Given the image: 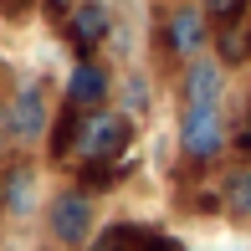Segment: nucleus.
I'll return each instance as SVG.
<instances>
[{
    "label": "nucleus",
    "instance_id": "1",
    "mask_svg": "<svg viewBox=\"0 0 251 251\" xmlns=\"http://www.w3.org/2000/svg\"><path fill=\"white\" fill-rule=\"evenodd\" d=\"M128 149H133V118L123 108L82 113V128H77V164H87V159L113 164V159H123Z\"/></svg>",
    "mask_w": 251,
    "mask_h": 251
},
{
    "label": "nucleus",
    "instance_id": "2",
    "mask_svg": "<svg viewBox=\"0 0 251 251\" xmlns=\"http://www.w3.org/2000/svg\"><path fill=\"white\" fill-rule=\"evenodd\" d=\"M47 231H51V241L67 246V251L87 246V241H93V231H98V205H93V195L77 190V185L56 190L51 205H47Z\"/></svg>",
    "mask_w": 251,
    "mask_h": 251
},
{
    "label": "nucleus",
    "instance_id": "3",
    "mask_svg": "<svg viewBox=\"0 0 251 251\" xmlns=\"http://www.w3.org/2000/svg\"><path fill=\"white\" fill-rule=\"evenodd\" d=\"M159 36H164V51L175 56V62H195V56L210 51L215 26H210V16L200 10V0H179V5L164 10V26H159Z\"/></svg>",
    "mask_w": 251,
    "mask_h": 251
},
{
    "label": "nucleus",
    "instance_id": "4",
    "mask_svg": "<svg viewBox=\"0 0 251 251\" xmlns=\"http://www.w3.org/2000/svg\"><path fill=\"white\" fill-rule=\"evenodd\" d=\"M179 154L195 169L215 164L226 154V113H221V102H210V108H179Z\"/></svg>",
    "mask_w": 251,
    "mask_h": 251
},
{
    "label": "nucleus",
    "instance_id": "5",
    "mask_svg": "<svg viewBox=\"0 0 251 251\" xmlns=\"http://www.w3.org/2000/svg\"><path fill=\"white\" fill-rule=\"evenodd\" d=\"M5 128H10V139H16V144H36V139H47V128H51V108H47V87H41V82H26L16 98H10V108H5Z\"/></svg>",
    "mask_w": 251,
    "mask_h": 251
},
{
    "label": "nucleus",
    "instance_id": "6",
    "mask_svg": "<svg viewBox=\"0 0 251 251\" xmlns=\"http://www.w3.org/2000/svg\"><path fill=\"white\" fill-rule=\"evenodd\" d=\"M108 36H113V5L108 0H77L67 16V47L77 56H98Z\"/></svg>",
    "mask_w": 251,
    "mask_h": 251
},
{
    "label": "nucleus",
    "instance_id": "7",
    "mask_svg": "<svg viewBox=\"0 0 251 251\" xmlns=\"http://www.w3.org/2000/svg\"><path fill=\"white\" fill-rule=\"evenodd\" d=\"M67 108H77V113H93V108H108V98H113V72L98 62V56H77L72 62V72H67Z\"/></svg>",
    "mask_w": 251,
    "mask_h": 251
},
{
    "label": "nucleus",
    "instance_id": "8",
    "mask_svg": "<svg viewBox=\"0 0 251 251\" xmlns=\"http://www.w3.org/2000/svg\"><path fill=\"white\" fill-rule=\"evenodd\" d=\"M226 93V67L221 56H195V62H185V72H179V108H210V102H221Z\"/></svg>",
    "mask_w": 251,
    "mask_h": 251
},
{
    "label": "nucleus",
    "instance_id": "9",
    "mask_svg": "<svg viewBox=\"0 0 251 251\" xmlns=\"http://www.w3.org/2000/svg\"><path fill=\"white\" fill-rule=\"evenodd\" d=\"M0 205H5L16 221H26V215L36 210V169L31 164H10L5 175H0Z\"/></svg>",
    "mask_w": 251,
    "mask_h": 251
},
{
    "label": "nucleus",
    "instance_id": "10",
    "mask_svg": "<svg viewBox=\"0 0 251 251\" xmlns=\"http://www.w3.org/2000/svg\"><path fill=\"white\" fill-rule=\"evenodd\" d=\"M215 190H221V210L231 215V221H251V159L231 164Z\"/></svg>",
    "mask_w": 251,
    "mask_h": 251
},
{
    "label": "nucleus",
    "instance_id": "11",
    "mask_svg": "<svg viewBox=\"0 0 251 251\" xmlns=\"http://www.w3.org/2000/svg\"><path fill=\"white\" fill-rule=\"evenodd\" d=\"M215 56L221 67H246L251 62V10L231 26H215Z\"/></svg>",
    "mask_w": 251,
    "mask_h": 251
},
{
    "label": "nucleus",
    "instance_id": "12",
    "mask_svg": "<svg viewBox=\"0 0 251 251\" xmlns=\"http://www.w3.org/2000/svg\"><path fill=\"white\" fill-rule=\"evenodd\" d=\"M77 128H82V113L62 102L56 118H51V128H47V154L56 159V164H67V159L77 154Z\"/></svg>",
    "mask_w": 251,
    "mask_h": 251
},
{
    "label": "nucleus",
    "instance_id": "13",
    "mask_svg": "<svg viewBox=\"0 0 251 251\" xmlns=\"http://www.w3.org/2000/svg\"><path fill=\"white\" fill-rule=\"evenodd\" d=\"M123 175H128V164H123V159H113V164H102V159H87V164H77V190H87V195H102V190L123 185Z\"/></svg>",
    "mask_w": 251,
    "mask_h": 251
},
{
    "label": "nucleus",
    "instance_id": "14",
    "mask_svg": "<svg viewBox=\"0 0 251 251\" xmlns=\"http://www.w3.org/2000/svg\"><path fill=\"white\" fill-rule=\"evenodd\" d=\"M139 241H144V226L118 221V226H108V231L93 241V251H139Z\"/></svg>",
    "mask_w": 251,
    "mask_h": 251
},
{
    "label": "nucleus",
    "instance_id": "15",
    "mask_svg": "<svg viewBox=\"0 0 251 251\" xmlns=\"http://www.w3.org/2000/svg\"><path fill=\"white\" fill-rule=\"evenodd\" d=\"M200 10L210 16V26H231L251 10V0H200Z\"/></svg>",
    "mask_w": 251,
    "mask_h": 251
},
{
    "label": "nucleus",
    "instance_id": "16",
    "mask_svg": "<svg viewBox=\"0 0 251 251\" xmlns=\"http://www.w3.org/2000/svg\"><path fill=\"white\" fill-rule=\"evenodd\" d=\"M123 113H128V118H144V113H149V82H144L139 72L123 82Z\"/></svg>",
    "mask_w": 251,
    "mask_h": 251
},
{
    "label": "nucleus",
    "instance_id": "17",
    "mask_svg": "<svg viewBox=\"0 0 251 251\" xmlns=\"http://www.w3.org/2000/svg\"><path fill=\"white\" fill-rule=\"evenodd\" d=\"M241 159H251V98H246V123H241V139H236Z\"/></svg>",
    "mask_w": 251,
    "mask_h": 251
},
{
    "label": "nucleus",
    "instance_id": "18",
    "mask_svg": "<svg viewBox=\"0 0 251 251\" xmlns=\"http://www.w3.org/2000/svg\"><path fill=\"white\" fill-rule=\"evenodd\" d=\"M41 5H47V16H62V21H67V16H72V5H77V0H41Z\"/></svg>",
    "mask_w": 251,
    "mask_h": 251
},
{
    "label": "nucleus",
    "instance_id": "19",
    "mask_svg": "<svg viewBox=\"0 0 251 251\" xmlns=\"http://www.w3.org/2000/svg\"><path fill=\"white\" fill-rule=\"evenodd\" d=\"M5 139H10V128H5V108H0V149H5Z\"/></svg>",
    "mask_w": 251,
    "mask_h": 251
}]
</instances>
